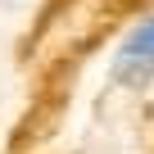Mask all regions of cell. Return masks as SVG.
Returning a JSON list of instances; mask_svg holds the SVG:
<instances>
[{"mask_svg":"<svg viewBox=\"0 0 154 154\" xmlns=\"http://www.w3.org/2000/svg\"><path fill=\"white\" fill-rule=\"evenodd\" d=\"M109 86L131 91V95L154 86V9L145 18H136L122 32V41L113 45V54H109Z\"/></svg>","mask_w":154,"mask_h":154,"instance_id":"6da1fadb","label":"cell"}]
</instances>
